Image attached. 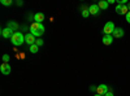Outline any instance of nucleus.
Returning a JSON list of instances; mask_svg holds the SVG:
<instances>
[{
    "label": "nucleus",
    "mask_w": 130,
    "mask_h": 96,
    "mask_svg": "<svg viewBox=\"0 0 130 96\" xmlns=\"http://www.w3.org/2000/svg\"><path fill=\"white\" fill-rule=\"evenodd\" d=\"M44 30L46 27L43 26V24H38V22H32L30 25V33L34 35V36H38L40 38L43 34H44Z\"/></svg>",
    "instance_id": "nucleus-1"
},
{
    "label": "nucleus",
    "mask_w": 130,
    "mask_h": 96,
    "mask_svg": "<svg viewBox=\"0 0 130 96\" xmlns=\"http://www.w3.org/2000/svg\"><path fill=\"white\" fill-rule=\"evenodd\" d=\"M10 42H12L13 46H21L25 43V35L22 33H20V31H16L13 36L10 38Z\"/></svg>",
    "instance_id": "nucleus-2"
},
{
    "label": "nucleus",
    "mask_w": 130,
    "mask_h": 96,
    "mask_svg": "<svg viewBox=\"0 0 130 96\" xmlns=\"http://www.w3.org/2000/svg\"><path fill=\"white\" fill-rule=\"evenodd\" d=\"M116 26L113 24V21H108V22L104 25L103 27V31H104V35H112L113 34V31H115Z\"/></svg>",
    "instance_id": "nucleus-3"
},
{
    "label": "nucleus",
    "mask_w": 130,
    "mask_h": 96,
    "mask_svg": "<svg viewBox=\"0 0 130 96\" xmlns=\"http://www.w3.org/2000/svg\"><path fill=\"white\" fill-rule=\"evenodd\" d=\"M116 13L120 14V16H126L129 13V9H127V5L126 4H117L116 7Z\"/></svg>",
    "instance_id": "nucleus-4"
},
{
    "label": "nucleus",
    "mask_w": 130,
    "mask_h": 96,
    "mask_svg": "<svg viewBox=\"0 0 130 96\" xmlns=\"http://www.w3.org/2000/svg\"><path fill=\"white\" fill-rule=\"evenodd\" d=\"M13 34H14V31L12 30V29H9V27H5V29H3L2 30V36L3 38H5V39H10L13 36Z\"/></svg>",
    "instance_id": "nucleus-5"
},
{
    "label": "nucleus",
    "mask_w": 130,
    "mask_h": 96,
    "mask_svg": "<svg viewBox=\"0 0 130 96\" xmlns=\"http://www.w3.org/2000/svg\"><path fill=\"white\" fill-rule=\"evenodd\" d=\"M89 12H90L91 16H98V14L100 13V8H99V5H98V4H91L89 7Z\"/></svg>",
    "instance_id": "nucleus-6"
},
{
    "label": "nucleus",
    "mask_w": 130,
    "mask_h": 96,
    "mask_svg": "<svg viewBox=\"0 0 130 96\" xmlns=\"http://www.w3.org/2000/svg\"><path fill=\"white\" fill-rule=\"evenodd\" d=\"M35 36L34 35H32L31 33H27L26 35H25V43L26 44H29V47L30 46H32V44H35Z\"/></svg>",
    "instance_id": "nucleus-7"
},
{
    "label": "nucleus",
    "mask_w": 130,
    "mask_h": 96,
    "mask_svg": "<svg viewBox=\"0 0 130 96\" xmlns=\"http://www.w3.org/2000/svg\"><path fill=\"white\" fill-rule=\"evenodd\" d=\"M0 71H2V74H4V75H9L10 74V65L8 62H3L2 66H0Z\"/></svg>",
    "instance_id": "nucleus-8"
},
{
    "label": "nucleus",
    "mask_w": 130,
    "mask_h": 96,
    "mask_svg": "<svg viewBox=\"0 0 130 96\" xmlns=\"http://www.w3.org/2000/svg\"><path fill=\"white\" fill-rule=\"evenodd\" d=\"M108 91H109V88H108V86L107 84H104V83H102V84H99L98 86V90H96V93H99V95H102V96H104Z\"/></svg>",
    "instance_id": "nucleus-9"
},
{
    "label": "nucleus",
    "mask_w": 130,
    "mask_h": 96,
    "mask_svg": "<svg viewBox=\"0 0 130 96\" xmlns=\"http://www.w3.org/2000/svg\"><path fill=\"white\" fill-rule=\"evenodd\" d=\"M124 35H125V31H124L122 27H116L115 31H113V34H112L113 38H122Z\"/></svg>",
    "instance_id": "nucleus-10"
},
{
    "label": "nucleus",
    "mask_w": 130,
    "mask_h": 96,
    "mask_svg": "<svg viewBox=\"0 0 130 96\" xmlns=\"http://www.w3.org/2000/svg\"><path fill=\"white\" fill-rule=\"evenodd\" d=\"M102 42H103L104 46H111L113 43V36L112 35H104L103 39H102Z\"/></svg>",
    "instance_id": "nucleus-11"
},
{
    "label": "nucleus",
    "mask_w": 130,
    "mask_h": 96,
    "mask_svg": "<svg viewBox=\"0 0 130 96\" xmlns=\"http://www.w3.org/2000/svg\"><path fill=\"white\" fill-rule=\"evenodd\" d=\"M43 21H44V14H43V13H35L34 14V22L42 24Z\"/></svg>",
    "instance_id": "nucleus-12"
},
{
    "label": "nucleus",
    "mask_w": 130,
    "mask_h": 96,
    "mask_svg": "<svg viewBox=\"0 0 130 96\" xmlns=\"http://www.w3.org/2000/svg\"><path fill=\"white\" fill-rule=\"evenodd\" d=\"M7 27H9V29H12L14 33H16V30L18 29V25L14 22V21H8V25H7Z\"/></svg>",
    "instance_id": "nucleus-13"
},
{
    "label": "nucleus",
    "mask_w": 130,
    "mask_h": 96,
    "mask_svg": "<svg viewBox=\"0 0 130 96\" xmlns=\"http://www.w3.org/2000/svg\"><path fill=\"white\" fill-rule=\"evenodd\" d=\"M98 5H99V8H100V10H105L107 8H108V2H105V0H100L99 3H98Z\"/></svg>",
    "instance_id": "nucleus-14"
},
{
    "label": "nucleus",
    "mask_w": 130,
    "mask_h": 96,
    "mask_svg": "<svg viewBox=\"0 0 130 96\" xmlns=\"http://www.w3.org/2000/svg\"><path fill=\"white\" fill-rule=\"evenodd\" d=\"M82 17H85V18H87L89 16H90V12H89V7H82Z\"/></svg>",
    "instance_id": "nucleus-15"
},
{
    "label": "nucleus",
    "mask_w": 130,
    "mask_h": 96,
    "mask_svg": "<svg viewBox=\"0 0 130 96\" xmlns=\"http://www.w3.org/2000/svg\"><path fill=\"white\" fill-rule=\"evenodd\" d=\"M29 51H30L31 53H37V52L39 51V47H38L37 44H32V46L29 47Z\"/></svg>",
    "instance_id": "nucleus-16"
},
{
    "label": "nucleus",
    "mask_w": 130,
    "mask_h": 96,
    "mask_svg": "<svg viewBox=\"0 0 130 96\" xmlns=\"http://www.w3.org/2000/svg\"><path fill=\"white\" fill-rule=\"evenodd\" d=\"M0 3H2L3 5H5V7H9V5H12V4H13L12 0H2Z\"/></svg>",
    "instance_id": "nucleus-17"
},
{
    "label": "nucleus",
    "mask_w": 130,
    "mask_h": 96,
    "mask_svg": "<svg viewBox=\"0 0 130 96\" xmlns=\"http://www.w3.org/2000/svg\"><path fill=\"white\" fill-rule=\"evenodd\" d=\"M35 44H37L38 47H42L43 44H44V40H43V39H40V38H38V39L35 40Z\"/></svg>",
    "instance_id": "nucleus-18"
},
{
    "label": "nucleus",
    "mask_w": 130,
    "mask_h": 96,
    "mask_svg": "<svg viewBox=\"0 0 130 96\" xmlns=\"http://www.w3.org/2000/svg\"><path fill=\"white\" fill-rule=\"evenodd\" d=\"M9 60H10L9 55H4V56H3V61H4V62H9Z\"/></svg>",
    "instance_id": "nucleus-19"
},
{
    "label": "nucleus",
    "mask_w": 130,
    "mask_h": 96,
    "mask_svg": "<svg viewBox=\"0 0 130 96\" xmlns=\"http://www.w3.org/2000/svg\"><path fill=\"white\" fill-rule=\"evenodd\" d=\"M125 18H126V22H127V24H130V12L125 16Z\"/></svg>",
    "instance_id": "nucleus-20"
},
{
    "label": "nucleus",
    "mask_w": 130,
    "mask_h": 96,
    "mask_svg": "<svg viewBox=\"0 0 130 96\" xmlns=\"http://www.w3.org/2000/svg\"><path fill=\"white\" fill-rule=\"evenodd\" d=\"M104 96H115V95H113V92H112V90H109V91H108V92H107V93H105Z\"/></svg>",
    "instance_id": "nucleus-21"
},
{
    "label": "nucleus",
    "mask_w": 130,
    "mask_h": 96,
    "mask_svg": "<svg viewBox=\"0 0 130 96\" xmlns=\"http://www.w3.org/2000/svg\"><path fill=\"white\" fill-rule=\"evenodd\" d=\"M16 4H17L18 7H21V5H24V2H21V0L18 2V0H17V2H16Z\"/></svg>",
    "instance_id": "nucleus-22"
},
{
    "label": "nucleus",
    "mask_w": 130,
    "mask_h": 96,
    "mask_svg": "<svg viewBox=\"0 0 130 96\" xmlns=\"http://www.w3.org/2000/svg\"><path fill=\"white\" fill-rule=\"evenodd\" d=\"M96 90H98L96 86H90V91H96Z\"/></svg>",
    "instance_id": "nucleus-23"
},
{
    "label": "nucleus",
    "mask_w": 130,
    "mask_h": 96,
    "mask_svg": "<svg viewBox=\"0 0 130 96\" xmlns=\"http://www.w3.org/2000/svg\"><path fill=\"white\" fill-rule=\"evenodd\" d=\"M118 4H126V0H118Z\"/></svg>",
    "instance_id": "nucleus-24"
},
{
    "label": "nucleus",
    "mask_w": 130,
    "mask_h": 96,
    "mask_svg": "<svg viewBox=\"0 0 130 96\" xmlns=\"http://www.w3.org/2000/svg\"><path fill=\"white\" fill-rule=\"evenodd\" d=\"M127 9H129V12H130V3L127 4Z\"/></svg>",
    "instance_id": "nucleus-25"
},
{
    "label": "nucleus",
    "mask_w": 130,
    "mask_h": 96,
    "mask_svg": "<svg viewBox=\"0 0 130 96\" xmlns=\"http://www.w3.org/2000/svg\"><path fill=\"white\" fill-rule=\"evenodd\" d=\"M94 96H102V95H99V93H95Z\"/></svg>",
    "instance_id": "nucleus-26"
}]
</instances>
